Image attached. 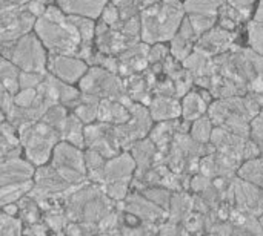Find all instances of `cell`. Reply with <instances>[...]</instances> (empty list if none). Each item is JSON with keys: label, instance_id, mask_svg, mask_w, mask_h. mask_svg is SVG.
<instances>
[{"label": "cell", "instance_id": "ac0fdd59", "mask_svg": "<svg viewBox=\"0 0 263 236\" xmlns=\"http://www.w3.org/2000/svg\"><path fill=\"white\" fill-rule=\"evenodd\" d=\"M89 65L83 58L77 55H57L49 54L48 58V72L55 75L57 78L76 84L82 80V77L88 72Z\"/></svg>", "mask_w": 263, "mask_h": 236}, {"label": "cell", "instance_id": "ffe728a7", "mask_svg": "<svg viewBox=\"0 0 263 236\" xmlns=\"http://www.w3.org/2000/svg\"><path fill=\"white\" fill-rule=\"evenodd\" d=\"M125 88L128 95L145 106H149L154 98V88L159 81V75L151 69H145L143 72L133 74L129 77H125Z\"/></svg>", "mask_w": 263, "mask_h": 236}, {"label": "cell", "instance_id": "484cf974", "mask_svg": "<svg viewBox=\"0 0 263 236\" xmlns=\"http://www.w3.org/2000/svg\"><path fill=\"white\" fill-rule=\"evenodd\" d=\"M154 121H168L182 117V98L154 95L151 104L148 106Z\"/></svg>", "mask_w": 263, "mask_h": 236}, {"label": "cell", "instance_id": "4dcf8cb0", "mask_svg": "<svg viewBox=\"0 0 263 236\" xmlns=\"http://www.w3.org/2000/svg\"><path fill=\"white\" fill-rule=\"evenodd\" d=\"M193 212H194V195H190L186 190L173 192L171 204L168 209V220L177 224H183Z\"/></svg>", "mask_w": 263, "mask_h": 236}, {"label": "cell", "instance_id": "30bf717a", "mask_svg": "<svg viewBox=\"0 0 263 236\" xmlns=\"http://www.w3.org/2000/svg\"><path fill=\"white\" fill-rule=\"evenodd\" d=\"M128 108L131 111V118L126 123L114 126L119 143L123 151H129L133 147V144H136L139 140L148 137L154 126V118L151 117L148 106L133 100L128 104Z\"/></svg>", "mask_w": 263, "mask_h": 236}, {"label": "cell", "instance_id": "1f68e13d", "mask_svg": "<svg viewBox=\"0 0 263 236\" xmlns=\"http://www.w3.org/2000/svg\"><path fill=\"white\" fill-rule=\"evenodd\" d=\"M210 103L203 98L200 91L191 89L185 97H182V118L186 121H194L208 114Z\"/></svg>", "mask_w": 263, "mask_h": 236}, {"label": "cell", "instance_id": "7a4b0ae2", "mask_svg": "<svg viewBox=\"0 0 263 236\" xmlns=\"http://www.w3.org/2000/svg\"><path fill=\"white\" fill-rule=\"evenodd\" d=\"M34 32L49 54L77 55L80 49L82 35L79 26L57 3H51L45 14L37 18Z\"/></svg>", "mask_w": 263, "mask_h": 236}, {"label": "cell", "instance_id": "e7e4bbea", "mask_svg": "<svg viewBox=\"0 0 263 236\" xmlns=\"http://www.w3.org/2000/svg\"><path fill=\"white\" fill-rule=\"evenodd\" d=\"M262 189H263V186H262Z\"/></svg>", "mask_w": 263, "mask_h": 236}, {"label": "cell", "instance_id": "9a60e30c", "mask_svg": "<svg viewBox=\"0 0 263 236\" xmlns=\"http://www.w3.org/2000/svg\"><path fill=\"white\" fill-rule=\"evenodd\" d=\"M117 210L128 212L136 218H139L140 221L156 226L168 220V210L154 204L139 190L129 192L123 201H117Z\"/></svg>", "mask_w": 263, "mask_h": 236}, {"label": "cell", "instance_id": "44dd1931", "mask_svg": "<svg viewBox=\"0 0 263 236\" xmlns=\"http://www.w3.org/2000/svg\"><path fill=\"white\" fill-rule=\"evenodd\" d=\"M151 45L145 41H139L137 45L131 46L129 49L123 51L117 55L119 60V75L120 77H129L137 72H143L149 68L148 52Z\"/></svg>", "mask_w": 263, "mask_h": 236}, {"label": "cell", "instance_id": "74e56055", "mask_svg": "<svg viewBox=\"0 0 263 236\" xmlns=\"http://www.w3.org/2000/svg\"><path fill=\"white\" fill-rule=\"evenodd\" d=\"M18 217L25 226H29V224L43 221V210L34 198H31L29 195H25L18 201Z\"/></svg>", "mask_w": 263, "mask_h": 236}, {"label": "cell", "instance_id": "816d5d0a", "mask_svg": "<svg viewBox=\"0 0 263 236\" xmlns=\"http://www.w3.org/2000/svg\"><path fill=\"white\" fill-rule=\"evenodd\" d=\"M100 20H103L106 25L109 26H116L120 20H122V15H120V11L119 8L109 0L105 6V9L102 11V15H100Z\"/></svg>", "mask_w": 263, "mask_h": 236}, {"label": "cell", "instance_id": "60d3db41", "mask_svg": "<svg viewBox=\"0 0 263 236\" xmlns=\"http://www.w3.org/2000/svg\"><path fill=\"white\" fill-rule=\"evenodd\" d=\"M43 221L46 223L49 230L57 233V235H65L66 226L69 224V218H68L63 206L55 207V209L48 210V212H43Z\"/></svg>", "mask_w": 263, "mask_h": 236}, {"label": "cell", "instance_id": "9f6ffc18", "mask_svg": "<svg viewBox=\"0 0 263 236\" xmlns=\"http://www.w3.org/2000/svg\"><path fill=\"white\" fill-rule=\"evenodd\" d=\"M0 106H2V117H6L15 106L14 95L3 88H0Z\"/></svg>", "mask_w": 263, "mask_h": 236}, {"label": "cell", "instance_id": "d6986e66", "mask_svg": "<svg viewBox=\"0 0 263 236\" xmlns=\"http://www.w3.org/2000/svg\"><path fill=\"white\" fill-rule=\"evenodd\" d=\"M236 38H237L236 31H228L216 25L213 29H210L202 37H199L194 49L205 52L210 57H217L223 52L231 51L236 46Z\"/></svg>", "mask_w": 263, "mask_h": 236}, {"label": "cell", "instance_id": "c3c4849f", "mask_svg": "<svg viewBox=\"0 0 263 236\" xmlns=\"http://www.w3.org/2000/svg\"><path fill=\"white\" fill-rule=\"evenodd\" d=\"M39 95L37 88H31V89H20L15 95H14V101L17 106L20 108H29L34 104L35 98Z\"/></svg>", "mask_w": 263, "mask_h": 236}, {"label": "cell", "instance_id": "8d00e7d4", "mask_svg": "<svg viewBox=\"0 0 263 236\" xmlns=\"http://www.w3.org/2000/svg\"><path fill=\"white\" fill-rule=\"evenodd\" d=\"M32 187H34V180L0 186V207L11 204V203H18L25 195L31 192Z\"/></svg>", "mask_w": 263, "mask_h": 236}, {"label": "cell", "instance_id": "f546056e", "mask_svg": "<svg viewBox=\"0 0 263 236\" xmlns=\"http://www.w3.org/2000/svg\"><path fill=\"white\" fill-rule=\"evenodd\" d=\"M131 118V111L126 103L119 100H102L99 104V118L97 121L109 124H122Z\"/></svg>", "mask_w": 263, "mask_h": 236}, {"label": "cell", "instance_id": "8fae6325", "mask_svg": "<svg viewBox=\"0 0 263 236\" xmlns=\"http://www.w3.org/2000/svg\"><path fill=\"white\" fill-rule=\"evenodd\" d=\"M37 17L26 8L11 6L0 9V43H12L34 31Z\"/></svg>", "mask_w": 263, "mask_h": 236}, {"label": "cell", "instance_id": "b9f144b4", "mask_svg": "<svg viewBox=\"0 0 263 236\" xmlns=\"http://www.w3.org/2000/svg\"><path fill=\"white\" fill-rule=\"evenodd\" d=\"M68 117H69V112H68V108L60 104V103H54L48 108V111L45 112L43 115V121H46L48 124H51L52 127H55L60 134L63 132L65 126H66V121H68Z\"/></svg>", "mask_w": 263, "mask_h": 236}, {"label": "cell", "instance_id": "f35d334b", "mask_svg": "<svg viewBox=\"0 0 263 236\" xmlns=\"http://www.w3.org/2000/svg\"><path fill=\"white\" fill-rule=\"evenodd\" d=\"M237 177L242 180L253 183L259 187L263 186V157H257L253 160H247L242 163V166L237 170Z\"/></svg>", "mask_w": 263, "mask_h": 236}, {"label": "cell", "instance_id": "d6a6232c", "mask_svg": "<svg viewBox=\"0 0 263 236\" xmlns=\"http://www.w3.org/2000/svg\"><path fill=\"white\" fill-rule=\"evenodd\" d=\"M183 66L193 74L194 78L200 77H210L216 72V61L214 57L206 55L205 52H200L194 49L183 61Z\"/></svg>", "mask_w": 263, "mask_h": 236}, {"label": "cell", "instance_id": "f6af8a7d", "mask_svg": "<svg viewBox=\"0 0 263 236\" xmlns=\"http://www.w3.org/2000/svg\"><path fill=\"white\" fill-rule=\"evenodd\" d=\"M248 46L263 55V23L256 22L254 18L247 23Z\"/></svg>", "mask_w": 263, "mask_h": 236}, {"label": "cell", "instance_id": "3957f363", "mask_svg": "<svg viewBox=\"0 0 263 236\" xmlns=\"http://www.w3.org/2000/svg\"><path fill=\"white\" fill-rule=\"evenodd\" d=\"M260 114L262 106L253 92L237 97L216 98L208 108V115L214 126L228 129L247 138H250L251 120Z\"/></svg>", "mask_w": 263, "mask_h": 236}, {"label": "cell", "instance_id": "5b68a950", "mask_svg": "<svg viewBox=\"0 0 263 236\" xmlns=\"http://www.w3.org/2000/svg\"><path fill=\"white\" fill-rule=\"evenodd\" d=\"M79 89L82 92V100L97 101L102 100H119L126 104L133 101L125 88V80L119 74L102 68L89 66L88 72L79 81Z\"/></svg>", "mask_w": 263, "mask_h": 236}, {"label": "cell", "instance_id": "6125c7cd", "mask_svg": "<svg viewBox=\"0 0 263 236\" xmlns=\"http://www.w3.org/2000/svg\"><path fill=\"white\" fill-rule=\"evenodd\" d=\"M253 18H254L256 22H260V23H263V0L259 2V6H257V9H256V12H254Z\"/></svg>", "mask_w": 263, "mask_h": 236}, {"label": "cell", "instance_id": "d590c367", "mask_svg": "<svg viewBox=\"0 0 263 236\" xmlns=\"http://www.w3.org/2000/svg\"><path fill=\"white\" fill-rule=\"evenodd\" d=\"M85 127L86 124L74 112H69L66 126L62 132V140L85 149Z\"/></svg>", "mask_w": 263, "mask_h": 236}, {"label": "cell", "instance_id": "603a6c76", "mask_svg": "<svg viewBox=\"0 0 263 236\" xmlns=\"http://www.w3.org/2000/svg\"><path fill=\"white\" fill-rule=\"evenodd\" d=\"M248 138L242 137L239 134H234L228 129L219 127L216 126L211 135V144L216 147L217 152H222L234 160H237L239 163H243V151H245V144H247Z\"/></svg>", "mask_w": 263, "mask_h": 236}, {"label": "cell", "instance_id": "6f0895ef", "mask_svg": "<svg viewBox=\"0 0 263 236\" xmlns=\"http://www.w3.org/2000/svg\"><path fill=\"white\" fill-rule=\"evenodd\" d=\"M49 232H51V230H49V227L46 226V223H45V221H42V223H35V224L25 226L23 235L43 236V235H48Z\"/></svg>", "mask_w": 263, "mask_h": 236}, {"label": "cell", "instance_id": "836d02e7", "mask_svg": "<svg viewBox=\"0 0 263 236\" xmlns=\"http://www.w3.org/2000/svg\"><path fill=\"white\" fill-rule=\"evenodd\" d=\"M108 158H105L100 152L92 149H85V163L88 170V180L99 186L105 183V164Z\"/></svg>", "mask_w": 263, "mask_h": 236}, {"label": "cell", "instance_id": "8992f818", "mask_svg": "<svg viewBox=\"0 0 263 236\" xmlns=\"http://www.w3.org/2000/svg\"><path fill=\"white\" fill-rule=\"evenodd\" d=\"M17 132L25 151V158L37 167L51 161L54 147L62 141V134L43 120L25 124L18 127Z\"/></svg>", "mask_w": 263, "mask_h": 236}, {"label": "cell", "instance_id": "be15d7a7", "mask_svg": "<svg viewBox=\"0 0 263 236\" xmlns=\"http://www.w3.org/2000/svg\"><path fill=\"white\" fill-rule=\"evenodd\" d=\"M259 220H260V224H262V229H263V215L259 218Z\"/></svg>", "mask_w": 263, "mask_h": 236}, {"label": "cell", "instance_id": "680465c9", "mask_svg": "<svg viewBox=\"0 0 263 236\" xmlns=\"http://www.w3.org/2000/svg\"><path fill=\"white\" fill-rule=\"evenodd\" d=\"M231 6H234L236 9H239L240 12H243L247 17H250L251 15V12H253V6L257 3V2H260V0H227Z\"/></svg>", "mask_w": 263, "mask_h": 236}, {"label": "cell", "instance_id": "f907efd6", "mask_svg": "<svg viewBox=\"0 0 263 236\" xmlns=\"http://www.w3.org/2000/svg\"><path fill=\"white\" fill-rule=\"evenodd\" d=\"M170 54H171V51L165 46V43H156V45H151L149 52H148L149 65H154V63H165V60L168 58V55H170Z\"/></svg>", "mask_w": 263, "mask_h": 236}, {"label": "cell", "instance_id": "94428289", "mask_svg": "<svg viewBox=\"0 0 263 236\" xmlns=\"http://www.w3.org/2000/svg\"><path fill=\"white\" fill-rule=\"evenodd\" d=\"M2 212H6L9 215H18V203H11L6 206H2Z\"/></svg>", "mask_w": 263, "mask_h": 236}, {"label": "cell", "instance_id": "cb8c5ba5", "mask_svg": "<svg viewBox=\"0 0 263 236\" xmlns=\"http://www.w3.org/2000/svg\"><path fill=\"white\" fill-rule=\"evenodd\" d=\"M37 166L28 158L15 157L0 161V186L34 180Z\"/></svg>", "mask_w": 263, "mask_h": 236}, {"label": "cell", "instance_id": "ba28073f", "mask_svg": "<svg viewBox=\"0 0 263 236\" xmlns=\"http://www.w3.org/2000/svg\"><path fill=\"white\" fill-rule=\"evenodd\" d=\"M49 164L60 174V177L72 186L88 183V170L85 163V149L69 143L59 141L52 151Z\"/></svg>", "mask_w": 263, "mask_h": 236}, {"label": "cell", "instance_id": "7bdbcfd3", "mask_svg": "<svg viewBox=\"0 0 263 236\" xmlns=\"http://www.w3.org/2000/svg\"><path fill=\"white\" fill-rule=\"evenodd\" d=\"M25 224L18 215L0 212V236H22Z\"/></svg>", "mask_w": 263, "mask_h": 236}, {"label": "cell", "instance_id": "681fc988", "mask_svg": "<svg viewBox=\"0 0 263 236\" xmlns=\"http://www.w3.org/2000/svg\"><path fill=\"white\" fill-rule=\"evenodd\" d=\"M250 138L259 146L260 149V155L263 157V114L254 117L251 120V132H250Z\"/></svg>", "mask_w": 263, "mask_h": 236}, {"label": "cell", "instance_id": "ee69618b", "mask_svg": "<svg viewBox=\"0 0 263 236\" xmlns=\"http://www.w3.org/2000/svg\"><path fill=\"white\" fill-rule=\"evenodd\" d=\"M99 104L97 101H89V100H82L74 109L72 112L85 123V124H91L96 123L99 118Z\"/></svg>", "mask_w": 263, "mask_h": 236}, {"label": "cell", "instance_id": "7402d4cb", "mask_svg": "<svg viewBox=\"0 0 263 236\" xmlns=\"http://www.w3.org/2000/svg\"><path fill=\"white\" fill-rule=\"evenodd\" d=\"M136 160L129 151H123L119 155L109 158L105 164V184L108 183H129L136 175Z\"/></svg>", "mask_w": 263, "mask_h": 236}, {"label": "cell", "instance_id": "7dc6e473", "mask_svg": "<svg viewBox=\"0 0 263 236\" xmlns=\"http://www.w3.org/2000/svg\"><path fill=\"white\" fill-rule=\"evenodd\" d=\"M120 11L122 20H128V18H134V17H140L142 9L137 5V0H111Z\"/></svg>", "mask_w": 263, "mask_h": 236}, {"label": "cell", "instance_id": "91938a15", "mask_svg": "<svg viewBox=\"0 0 263 236\" xmlns=\"http://www.w3.org/2000/svg\"><path fill=\"white\" fill-rule=\"evenodd\" d=\"M31 0H0V9L2 8H11V6H22L26 5Z\"/></svg>", "mask_w": 263, "mask_h": 236}, {"label": "cell", "instance_id": "d4e9b609", "mask_svg": "<svg viewBox=\"0 0 263 236\" xmlns=\"http://www.w3.org/2000/svg\"><path fill=\"white\" fill-rule=\"evenodd\" d=\"M199 40V35L196 34L191 22L188 17L183 18L177 34L173 37V40L170 41L171 46H170V51H171V55L180 61H183L196 48V43Z\"/></svg>", "mask_w": 263, "mask_h": 236}, {"label": "cell", "instance_id": "e575fe53", "mask_svg": "<svg viewBox=\"0 0 263 236\" xmlns=\"http://www.w3.org/2000/svg\"><path fill=\"white\" fill-rule=\"evenodd\" d=\"M20 68L15 66L11 60L2 57L0 60V88L6 89L12 95L20 91Z\"/></svg>", "mask_w": 263, "mask_h": 236}, {"label": "cell", "instance_id": "f1b7e54d", "mask_svg": "<svg viewBox=\"0 0 263 236\" xmlns=\"http://www.w3.org/2000/svg\"><path fill=\"white\" fill-rule=\"evenodd\" d=\"M109 0H55V3L69 15H83L89 18H100Z\"/></svg>", "mask_w": 263, "mask_h": 236}, {"label": "cell", "instance_id": "6da1fadb", "mask_svg": "<svg viewBox=\"0 0 263 236\" xmlns=\"http://www.w3.org/2000/svg\"><path fill=\"white\" fill-rule=\"evenodd\" d=\"M63 207L69 221L79 223L85 235H97L100 226L116 212L117 203L106 195L102 186L88 181L65 200Z\"/></svg>", "mask_w": 263, "mask_h": 236}, {"label": "cell", "instance_id": "277c9868", "mask_svg": "<svg viewBox=\"0 0 263 236\" xmlns=\"http://www.w3.org/2000/svg\"><path fill=\"white\" fill-rule=\"evenodd\" d=\"M186 12L183 0H162L140 12L142 41L148 45L171 41Z\"/></svg>", "mask_w": 263, "mask_h": 236}, {"label": "cell", "instance_id": "4fadbf2b", "mask_svg": "<svg viewBox=\"0 0 263 236\" xmlns=\"http://www.w3.org/2000/svg\"><path fill=\"white\" fill-rule=\"evenodd\" d=\"M85 149H92L100 152L105 158H112L123 152L114 124L96 121L86 124L85 127Z\"/></svg>", "mask_w": 263, "mask_h": 236}, {"label": "cell", "instance_id": "5bb4252c", "mask_svg": "<svg viewBox=\"0 0 263 236\" xmlns=\"http://www.w3.org/2000/svg\"><path fill=\"white\" fill-rule=\"evenodd\" d=\"M225 0H183V9L196 34L202 37L219 22V9Z\"/></svg>", "mask_w": 263, "mask_h": 236}, {"label": "cell", "instance_id": "7c38bea8", "mask_svg": "<svg viewBox=\"0 0 263 236\" xmlns=\"http://www.w3.org/2000/svg\"><path fill=\"white\" fill-rule=\"evenodd\" d=\"M227 201L237 210L262 217L263 215V189L242 180L240 177H234L227 190Z\"/></svg>", "mask_w": 263, "mask_h": 236}, {"label": "cell", "instance_id": "52a82bcc", "mask_svg": "<svg viewBox=\"0 0 263 236\" xmlns=\"http://www.w3.org/2000/svg\"><path fill=\"white\" fill-rule=\"evenodd\" d=\"M0 51L2 57L11 60L20 68V71L39 74L48 72L49 52L34 31L12 43H0Z\"/></svg>", "mask_w": 263, "mask_h": 236}, {"label": "cell", "instance_id": "f5cc1de1", "mask_svg": "<svg viewBox=\"0 0 263 236\" xmlns=\"http://www.w3.org/2000/svg\"><path fill=\"white\" fill-rule=\"evenodd\" d=\"M154 95H165V97H177V89L174 80L166 77L165 80H159L154 88ZM179 98V97H177Z\"/></svg>", "mask_w": 263, "mask_h": 236}, {"label": "cell", "instance_id": "83f0119b", "mask_svg": "<svg viewBox=\"0 0 263 236\" xmlns=\"http://www.w3.org/2000/svg\"><path fill=\"white\" fill-rule=\"evenodd\" d=\"M129 152L134 157L136 164H137L134 177H139V175L145 174L146 170H149L154 166L159 149H157L156 143L149 137H145V138L139 140L136 144H133Z\"/></svg>", "mask_w": 263, "mask_h": 236}, {"label": "cell", "instance_id": "ab89813d", "mask_svg": "<svg viewBox=\"0 0 263 236\" xmlns=\"http://www.w3.org/2000/svg\"><path fill=\"white\" fill-rule=\"evenodd\" d=\"M214 127H216V126H214L213 120H211L210 115L206 114V115H203V117H200V118H197V120H194V121L191 123L190 135H191L196 141H199V143H202V144H206V143L211 141V135H213Z\"/></svg>", "mask_w": 263, "mask_h": 236}, {"label": "cell", "instance_id": "2e32d148", "mask_svg": "<svg viewBox=\"0 0 263 236\" xmlns=\"http://www.w3.org/2000/svg\"><path fill=\"white\" fill-rule=\"evenodd\" d=\"M142 41V38L133 37L122 31L120 28H112L106 25L103 20L97 18L96 26V48L97 51L109 55H119L131 46Z\"/></svg>", "mask_w": 263, "mask_h": 236}, {"label": "cell", "instance_id": "bcb514c9", "mask_svg": "<svg viewBox=\"0 0 263 236\" xmlns=\"http://www.w3.org/2000/svg\"><path fill=\"white\" fill-rule=\"evenodd\" d=\"M102 187L106 192V195L117 203V201H123L128 197L131 184L129 183H108Z\"/></svg>", "mask_w": 263, "mask_h": 236}, {"label": "cell", "instance_id": "e0dca14e", "mask_svg": "<svg viewBox=\"0 0 263 236\" xmlns=\"http://www.w3.org/2000/svg\"><path fill=\"white\" fill-rule=\"evenodd\" d=\"M37 91L40 94H43L46 98H49L52 103H60V104L66 106L68 109H74L82 101L80 89H76L74 84L57 78L51 72L45 74Z\"/></svg>", "mask_w": 263, "mask_h": 236}, {"label": "cell", "instance_id": "9c48e42d", "mask_svg": "<svg viewBox=\"0 0 263 236\" xmlns=\"http://www.w3.org/2000/svg\"><path fill=\"white\" fill-rule=\"evenodd\" d=\"M233 72L248 88V92L263 94V55L254 49L234 46L228 51Z\"/></svg>", "mask_w": 263, "mask_h": 236}, {"label": "cell", "instance_id": "4316f807", "mask_svg": "<svg viewBox=\"0 0 263 236\" xmlns=\"http://www.w3.org/2000/svg\"><path fill=\"white\" fill-rule=\"evenodd\" d=\"M23 152L25 151H23L17 129L6 118H2V123H0V161L22 157Z\"/></svg>", "mask_w": 263, "mask_h": 236}, {"label": "cell", "instance_id": "11a10c76", "mask_svg": "<svg viewBox=\"0 0 263 236\" xmlns=\"http://www.w3.org/2000/svg\"><path fill=\"white\" fill-rule=\"evenodd\" d=\"M45 74H39V72H25L22 71L20 74V89H31V88H39V84L42 83Z\"/></svg>", "mask_w": 263, "mask_h": 236}, {"label": "cell", "instance_id": "db71d44e", "mask_svg": "<svg viewBox=\"0 0 263 236\" xmlns=\"http://www.w3.org/2000/svg\"><path fill=\"white\" fill-rule=\"evenodd\" d=\"M211 184H213V178H210V177H206V175L197 172V174H194L193 178H191L190 189H191L193 194H202V192L206 190Z\"/></svg>", "mask_w": 263, "mask_h": 236}]
</instances>
